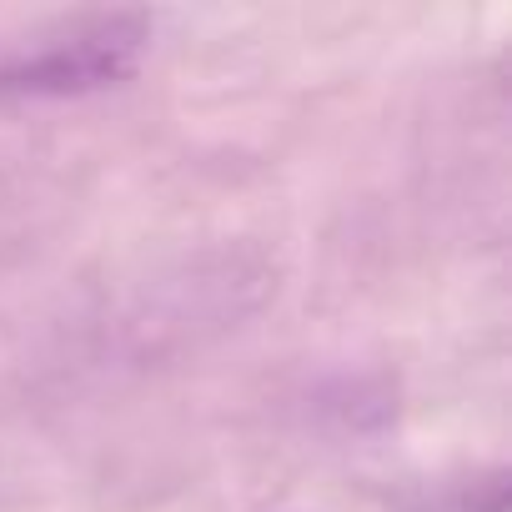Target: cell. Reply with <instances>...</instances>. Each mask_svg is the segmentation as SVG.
Returning a JSON list of instances; mask_svg holds the SVG:
<instances>
[{"label":"cell","mask_w":512,"mask_h":512,"mask_svg":"<svg viewBox=\"0 0 512 512\" xmlns=\"http://www.w3.org/2000/svg\"><path fill=\"white\" fill-rule=\"evenodd\" d=\"M146 51H151L146 11L81 16L0 61V101H76L111 91L141 71Z\"/></svg>","instance_id":"1"}]
</instances>
